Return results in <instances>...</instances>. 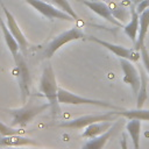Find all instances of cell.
<instances>
[{
  "mask_svg": "<svg viewBox=\"0 0 149 149\" xmlns=\"http://www.w3.org/2000/svg\"><path fill=\"white\" fill-rule=\"evenodd\" d=\"M58 87L59 86L57 85L54 69L50 64H47L43 69L41 80L38 84V88L42 95L45 97L48 102L50 104L51 114L54 118H56L61 113L59 101H58Z\"/></svg>",
  "mask_w": 149,
  "mask_h": 149,
  "instance_id": "1",
  "label": "cell"
},
{
  "mask_svg": "<svg viewBox=\"0 0 149 149\" xmlns=\"http://www.w3.org/2000/svg\"><path fill=\"white\" fill-rule=\"evenodd\" d=\"M48 108H50V104H49V102L37 104V102L27 101L21 108L6 109V112L12 115V126H13V127L23 128V127H26L36 115H38L40 113L44 112V111L48 109Z\"/></svg>",
  "mask_w": 149,
  "mask_h": 149,
  "instance_id": "2",
  "label": "cell"
},
{
  "mask_svg": "<svg viewBox=\"0 0 149 149\" xmlns=\"http://www.w3.org/2000/svg\"><path fill=\"white\" fill-rule=\"evenodd\" d=\"M13 58H14V63H15L13 73L16 77V80L19 84L21 101H22V104H26L30 95V86H31V77H30L29 68H28V65L23 58V55L21 52H19Z\"/></svg>",
  "mask_w": 149,
  "mask_h": 149,
  "instance_id": "3",
  "label": "cell"
},
{
  "mask_svg": "<svg viewBox=\"0 0 149 149\" xmlns=\"http://www.w3.org/2000/svg\"><path fill=\"white\" fill-rule=\"evenodd\" d=\"M86 35L84 34V31L80 28H71L69 30H65L63 33H61L59 35H57L55 38H52L44 48L43 52H42V57L43 58H51L54 56V54L62 48L64 44L72 42V41H77V40H85Z\"/></svg>",
  "mask_w": 149,
  "mask_h": 149,
  "instance_id": "4",
  "label": "cell"
},
{
  "mask_svg": "<svg viewBox=\"0 0 149 149\" xmlns=\"http://www.w3.org/2000/svg\"><path fill=\"white\" fill-rule=\"evenodd\" d=\"M58 101L59 104H65V105H91V106H98V107H104V108H111V109H122L106 100H100V99H93V98H86L78 95L76 93H72L63 87H58Z\"/></svg>",
  "mask_w": 149,
  "mask_h": 149,
  "instance_id": "5",
  "label": "cell"
},
{
  "mask_svg": "<svg viewBox=\"0 0 149 149\" xmlns=\"http://www.w3.org/2000/svg\"><path fill=\"white\" fill-rule=\"evenodd\" d=\"M118 109H113V112H106L102 114H90V115H83L72 120L64 121L59 123L58 126L62 128H70V129H81L85 128L86 126L94 123V122H100V121H116L118 118Z\"/></svg>",
  "mask_w": 149,
  "mask_h": 149,
  "instance_id": "6",
  "label": "cell"
},
{
  "mask_svg": "<svg viewBox=\"0 0 149 149\" xmlns=\"http://www.w3.org/2000/svg\"><path fill=\"white\" fill-rule=\"evenodd\" d=\"M29 6H31L34 9H36L41 15L47 17L48 20H63V21H74V19L66 14L65 12L61 10L59 8L52 6L50 2H47L44 0H23Z\"/></svg>",
  "mask_w": 149,
  "mask_h": 149,
  "instance_id": "7",
  "label": "cell"
},
{
  "mask_svg": "<svg viewBox=\"0 0 149 149\" xmlns=\"http://www.w3.org/2000/svg\"><path fill=\"white\" fill-rule=\"evenodd\" d=\"M85 40L91 41V42H94L97 44H100L101 47L108 49L112 54H114L115 56H118L120 58H126V59L132 61V62H137L141 58V52L139 50H136L135 48L129 49V48H126V47H122V45H119V44L111 43L108 41L100 40V38L94 37V36H86Z\"/></svg>",
  "mask_w": 149,
  "mask_h": 149,
  "instance_id": "8",
  "label": "cell"
},
{
  "mask_svg": "<svg viewBox=\"0 0 149 149\" xmlns=\"http://www.w3.org/2000/svg\"><path fill=\"white\" fill-rule=\"evenodd\" d=\"M0 6H1L3 13H5L6 22H7V27H8L9 31L12 33V35H13V36L15 37V40L17 41V43H19V45H20V51H21V54H22L23 56H26V55L28 54V49H29V43H28L26 36L23 35V33H22L20 26L17 24V22H16L14 15L7 9V7L3 5L2 0H0Z\"/></svg>",
  "mask_w": 149,
  "mask_h": 149,
  "instance_id": "9",
  "label": "cell"
},
{
  "mask_svg": "<svg viewBox=\"0 0 149 149\" xmlns=\"http://www.w3.org/2000/svg\"><path fill=\"white\" fill-rule=\"evenodd\" d=\"M120 64H121V69H122V73H123L122 80L130 86L133 94L137 95V92L140 88V83H141L140 71H137V69L133 65L132 61H128L126 58H120Z\"/></svg>",
  "mask_w": 149,
  "mask_h": 149,
  "instance_id": "10",
  "label": "cell"
},
{
  "mask_svg": "<svg viewBox=\"0 0 149 149\" xmlns=\"http://www.w3.org/2000/svg\"><path fill=\"white\" fill-rule=\"evenodd\" d=\"M122 121H123V119L116 120V122H114L113 126H112L108 130H106L105 133H102V134H100V135H98V136H95V137H93V139H90V140L81 147V149H104V147H105L106 143L109 141V139H111V137L114 135V133L121 127Z\"/></svg>",
  "mask_w": 149,
  "mask_h": 149,
  "instance_id": "11",
  "label": "cell"
},
{
  "mask_svg": "<svg viewBox=\"0 0 149 149\" xmlns=\"http://www.w3.org/2000/svg\"><path fill=\"white\" fill-rule=\"evenodd\" d=\"M85 6H87L93 13H95L97 15L101 16L104 20L108 21L109 23L114 24V26H118V27H122V23L116 20L112 12H111V8L107 3L102 2V1H88V0H80Z\"/></svg>",
  "mask_w": 149,
  "mask_h": 149,
  "instance_id": "12",
  "label": "cell"
},
{
  "mask_svg": "<svg viewBox=\"0 0 149 149\" xmlns=\"http://www.w3.org/2000/svg\"><path fill=\"white\" fill-rule=\"evenodd\" d=\"M149 30V8L144 9L142 13H140V27H139V34L136 42L134 43V48L140 51V49L144 45L146 36Z\"/></svg>",
  "mask_w": 149,
  "mask_h": 149,
  "instance_id": "13",
  "label": "cell"
},
{
  "mask_svg": "<svg viewBox=\"0 0 149 149\" xmlns=\"http://www.w3.org/2000/svg\"><path fill=\"white\" fill-rule=\"evenodd\" d=\"M22 146H38V143L29 137H24L21 135H8L0 137V147L14 148Z\"/></svg>",
  "mask_w": 149,
  "mask_h": 149,
  "instance_id": "14",
  "label": "cell"
},
{
  "mask_svg": "<svg viewBox=\"0 0 149 149\" xmlns=\"http://www.w3.org/2000/svg\"><path fill=\"white\" fill-rule=\"evenodd\" d=\"M139 27H140V14L136 12L135 7L133 6L130 8V20L127 24L123 26V31L125 34L129 37V40L135 43L139 34Z\"/></svg>",
  "mask_w": 149,
  "mask_h": 149,
  "instance_id": "15",
  "label": "cell"
},
{
  "mask_svg": "<svg viewBox=\"0 0 149 149\" xmlns=\"http://www.w3.org/2000/svg\"><path fill=\"white\" fill-rule=\"evenodd\" d=\"M114 121H100V122H94L84 128V132L81 133V137L84 139H93L106 130H108L113 126Z\"/></svg>",
  "mask_w": 149,
  "mask_h": 149,
  "instance_id": "16",
  "label": "cell"
},
{
  "mask_svg": "<svg viewBox=\"0 0 149 149\" xmlns=\"http://www.w3.org/2000/svg\"><path fill=\"white\" fill-rule=\"evenodd\" d=\"M139 71H140V88L136 95V108H142L147 98H148V74L144 69V66L139 65Z\"/></svg>",
  "mask_w": 149,
  "mask_h": 149,
  "instance_id": "17",
  "label": "cell"
},
{
  "mask_svg": "<svg viewBox=\"0 0 149 149\" xmlns=\"http://www.w3.org/2000/svg\"><path fill=\"white\" fill-rule=\"evenodd\" d=\"M0 28H1V31H2V35H3L5 42H6L7 47H8V49H9V51H10L12 56H13V57L16 56L19 52H21V51H20V45H19L17 41L15 40V37H14V36L12 35V33L9 31L7 24H5V22H3V20H2L1 16H0Z\"/></svg>",
  "mask_w": 149,
  "mask_h": 149,
  "instance_id": "18",
  "label": "cell"
},
{
  "mask_svg": "<svg viewBox=\"0 0 149 149\" xmlns=\"http://www.w3.org/2000/svg\"><path fill=\"white\" fill-rule=\"evenodd\" d=\"M126 129L132 139L134 149H140V137H141V121L137 119H130L127 125Z\"/></svg>",
  "mask_w": 149,
  "mask_h": 149,
  "instance_id": "19",
  "label": "cell"
},
{
  "mask_svg": "<svg viewBox=\"0 0 149 149\" xmlns=\"http://www.w3.org/2000/svg\"><path fill=\"white\" fill-rule=\"evenodd\" d=\"M118 115L125 118V119H137L140 121H149V109L142 108H135V109H120L116 111Z\"/></svg>",
  "mask_w": 149,
  "mask_h": 149,
  "instance_id": "20",
  "label": "cell"
},
{
  "mask_svg": "<svg viewBox=\"0 0 149 149\" xmlns=\"http://www.w3.org/2000/svg\"><path fill=\"white\" fill-rule=\"evenodd\" d=\"M50 2L54 3V5H55L57 8H59L61 10H63V12H65L66 14L71 15V16L74 19V21H78V20H79L77 13L73 10V8L71 7V5L69 3L68 0H50Z\"/></svg>",
  "mask_w": 149,
  "mask_h": 149,
  "instance_id": "21",
  "label": "cell"
},
{
  "mask_svg": "<svg viewBox=\"0 0 149 149\" xmlns=\"http://www.w3.org/2000/svg\"><path fill=\"white\" fill-rule=\"evenodd\" d=\"M24 134V130L15 128L13 126H8L6 123H3L2 121H0V135L1 136H8V135H20V134Z\"/></svg>",
  "mask_w": 149,
  "mask_h": 149,
  "instance_id": "22",
  "label": "cell"
},
{
  "mask_svg": "<svg viewBox=\"0 0 149 149\" xmlns=\"http://www.w3.org/2000/svg\"><path fill=\"white\" fill-rule=\"evenodd\" d=\"M109 8H111V12H112L113 16H114L116 20H119L120 22H122V21L126 19V16H127L126 8L120 7V6H115L114 3H112V5L109 6Z\"/></svg>",
  "mask_w": 149,
  "mask_h": 149,
  "instance_id": "23",
  "label": "cell"
},
{
  "mask_svg": "<svg viewBox=\"0 0 149 149\" xmlns=\"http://www.w3.org/2000/svg\"><path fill=\"white\" fill-rule=\"evenodd\" d=\"M140 52H141V59H142V65L144 66L147 73L149 74V51L146 47V44L140 49Z\"/></svg>",
  "mask_w": 149,
  "mask_h": 149,
  "instance_id": "24",
  "label": "cell"
},
{
  "mask_svg": "<svg viewBox=\"0 0 149 149\" xmlns=\"http://www.w3.org/2000/svg\"><path fill=\"white\" fill-rule=\"evenodd\" d=\"M147 8H149V0H144V1H142V2H140L136 7H135V9H136V12L140 14V13H142L144 9H147Z\"/></svg>",
  "mask_w": 149,
  "mask_h": 149,
  "instance_id": "25",
  "label": "cell"
},
{
  "mask_svg": "<svg viewBox=\"0 0 149 149\" xmlns=\"http://www.w3.org/2000/svg\"><path fill=\"white\" fill-rule=\"evenodd\" d=\"M120 147H121V149H128V143H127V140H126L125 134H122V136H121V140H120Z\"/></svg>",
  "mask_w": 149,
  "mask_h": 149,
  "instance_id": "26",
  "label": "cell"
},
{
  "mask_svg": "<svg viewBox=\"0 0 149 149\" xmlns=\"http://www.w3.org/2000/svg\"><path fill=\"white\" fill-rule=\"evenodd\" d=\"M142 1H144V0H130V2H132V5L134 6V7H136L140 2H142Z\"/></svg>",
  "mask_w": 149,
  "mask_h": 149,
  "instance_id": "27",
  "label": "cell"
},
{
  "mask_svg": "<svg viewBox=\"0 0 149 149\" xmlns=\"http://www.w3.org/2000/svg\"><path fill=\"white\" fill-rule=\"evenodd\" d=\"M44 1H47V2H50V0H44Z\"/></svg>",
  "mask_w": 149,
  "mask_h": 149,
  "instance_id": "28",
  "label": "cell"
},
{
  "mask_svg": "<svg viewBox=\"0 0 149 149\" xmlns=\"http://www.w3.org/2000/svg\"><path fill=\"white\" fill-rule=\"evenodd\" d=\"M112 1H116V0H112Z\"/></svg>",
  "mask_w": 149,
  "mask_h": 149,
  "instance_id": "29",
  "label": "cell"
}]
</instances>
